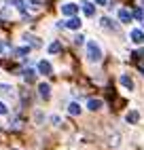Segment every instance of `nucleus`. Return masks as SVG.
<instances>
[{"label": "nucleus", "mask_w": 144, "mask_h": 150, "mask_svg": "<svg viewBox=\"0 0 144 150\" xmlns=\"http://www.w3.org/2000/svg\"><path fill=\"white\" fill-rule=\"evenodd\" d=\"M87 59H89V62H93V64L102 59V49H100L98 42H93V40L87 42Z\"/></svg>", "instance_id": "nucleus-1"}, {"label": "nucleus", "mask_w": 144, "mask_h": 150, "mask_svg": "<svg viewBox=\"0 0 144 150\" xmlns=\"http://www.w3.org/2000/svg\"><path fill=\"white\" fill-rule=\"evenodd\" d=\"M0 91H2V95L6 97V99H17V93H15V87H11V85H0Z\"/></svg>", "instance_id": "nucleus-2"}, {"label": "nucleus", "mask_w": 144, "mask_h": 150, "mask_svg": "<svg viewBox=\"0 0 144 150\" xmlns=\"http://www.w3.org/2000/svg\"><path fill=\"white\" fill-rule=\"evenodd\" d=\"M38 72L45 74V76H49L51 72H53V68H51V64L47 62V59H43V62H38Z\"/></svg>", "instance_id": "nucleus-3"}, {"label": "nucleus", "mask_w": 144, "mask_h": 150, "mask_svg": "<svg viewBox=\"0 0 144 150\" xmlns=\"http://www.w3.org/2000/svg\"><path fill=\"white\" fill-rule=\"evenodd\" d=\"M24 81L26 83H30V85H32V83H36V70H32V68H28V70H24Z\"/></svg>", "instance_id": "nucleus-4"}, {"label": "nucleus", "mask_w": 144, "mask_h": 150, "mask_svg": "<svg viewBox=\"0 0 144 150\" xmlns=\"http://www.w3.org/2000/svg\"><path fill=\"white\" fill-rule=\"evenodd\" d=\"M38 95L43 97V99H49V97H51V87H49L47 83H40V85H38Z\"/></svg>", "instance_id": "nucleus-5"}, {"label": "nucleus", "mask_w": 144, "mask_h": 150, "mask_svg": "<svg viewBox=\"0 0 144 150\" xmlns=\"http://www.w3.org/2000/svg\"><path fill=\"white\" fill-rule=\"evenodd\" d=\"M64 25H66L68 30H78V28H81V19H78V17H74V15H72V17L68 19V21H66Z\"/></svg>", "instance_id": "nucleus-6"}, {"label": "nucleus", "mask_w": 144, "mask_h": 150, "mask_svg": "<svg viewBox=\"0 0 144 150\" xmlns=\"http://www.w3.org/2000/svg\"><path fill=\"white\" fill-rule=\"evenodd\" d=\"M76 4H72V2H68V4H64V6H61V13H64V15H68V17H72V15H74L76 13Z\"/></svg>", "instance_id": "nucleus-7"}, {"label": "nucleus", "mask_w": 144, "mask_h": 150, "mask_svg": "<svg viewBox=\"0 0 144 150\" xmlns=\"http://www.w3.org/2000/svg\"><path fill=\"white\" fill-rule=\"evenodd\" d=\"M24 38H26V40L30 42V47H36V49H38V47H43V42H40V38H36V36H32V34H26Z\"/></svg>", "instance_id": "nucleus-8"}, {"label": "nucleus", "mask_w": 144, "mask_h": 150, "mask_svg": "<svg viewBox=\"0 0 144 150\" xmlns=\"http://www.w3.org/2000/svg\"><path fill=\"white\" fill-rule=\"evenodd\" d=\"M6 4H13L15 8H19V11H26V2H24V0H6Z\"/></svg>", "instance_id": "nucleus-9"}, {"label": "nucleus", "mask_w": 144, "mask_h": 150, "mask_svg": "<svg viewBox=\"0 0 144 150\" xmlns=\"http://www.w3.org/2000/svg\"><path fill=\"white\" fill-rule=\"evenodd\" d=\"M83 13H85L87 17H91V15L96 13V6L91 4V2H83Z\"/></svg>", "instance_id": "nucleus-10"}, {"label": "nucleus", "mask_w": 144, "mask_h": 150, "mask_svg": "<svg viewBox=\"0 0 144 150\" xmlns=\"http://www.w3.org/2000/svg\"><path fill=\"white\" fill-rule=\"evenodd\" d=\"M87 108L96 112V110H100V108H102V102H100V99H89V102H87Z\"/></svg>", "instance_id": "nucleus-11"}, {"label": "nucleus", "mask_w": 144, "mask_h": 150, "mask_svg": "<svg viewBox=\"0 0 144 150\" xmlns=\"http://www.w3.org/2000/svg\"><path fill=\"white\" fill-rule=\"evenodd\" d=\"M119 19H121L123 23H129V19H131L129 11H125V8H121V11H119Z\"/></svg>", "instance_id": "nucleus-12"}, {"label": "nucleus", "mask_w": 144, "mask_h": 150, "mask_svg": "<svg viewBox=\"0 0 144 150\" xmlns=\"http://www.w3.org/2000/svg\"><path fill=\"white\" fill-rule=\"evenodd\" d=\"M59 51H61V45H59L57 40H55V42H51V45H49V53H51V55H57Z\"/></svg>", "instance_id": "nucleus-13"}, {"label": "nucleus", "mask_w": 144, "mask_h": 150, "mask_svg": "<svg viewBox=\"0 0 144 150\" xmlns=\"http://www.w3.org/2000/svg\"><path fill=\"white\" fill-rule=\"evenodd\" d=\"M131 38H133V42H142V40H144L142 30H133V32H131Z\"/></svg>", "instance_id": "nucleus-14"}, {"label": "nucleus", "mask_w": 144, "mask_h": 150, "mask_svg": "<svg viewBox=\"0 0 144 150\" xmlns=\"http://www.w3.org/2000/svg\"><path fill=\"white\" fill-rule=\"evenodd\" d=\"M100 23H102V28H108V30H117V25L112 23L108 17H102V21H100Z\"/></svg>", "instance_id": "nucleus-15"}, {"label": "nucleus", "mask_w": 144, "mask_h": 150, "mask_svg": "<svg viewBox=\"0 0 144 150\" xmlns=\"http://www.w3.org/2000/svg\"><path fill=\"white\" fill-rule=\"evenodd\" d=\"M68 112H70V114H74V116H78V114H81V106L72 102V104L68 106Z\"/></svg>", "instance_id": "nucleus-16"}, {"label": "nucleus", "mask_w": 144, "mask_h": 150, "mask_svg": "<svg viewBox=\"0 0 144 150\" xmlns=\"http://www.w3.org/2000/svg\"><path fill=\"white\" fill-rule=\"evenodd\" d=\"M28 53H30V47H17V49H15V55H17V57H19V55L24 57V55H28Z\"/></svg>", "instance_id": "nucleus-17"}, {"label": "nucleus", "mask_w": 144, "mask_h": 150, "mask_svg": "<svg viewBox=\"0 0 144 150\" xmlns=\"http://www.w3.org/2000/svg\"><path fill=\"white\" fill-rule=\"evenodd\" d=\"M138 121H140V114H138V112H129V114H127V123L133 125V123H138Z\"/></svg>", "instance_id": "nucleus-18"}, {"label": "nucleus", "mask_w": 144, "mask_h": 150, "mask_svg": "<svg viewBox=\"0 0 144 150\" xmlns=\"http://www.w3.org/2000/svg\"><path fill=\"white\" fill-rule=\"evenodd\" d=\"M9 51H11V47H9V42L6 40H2V38H0V53H9Z\"/></svg>", "instance_id": "nucleus-19"}, {"label": "nucleus", "mask_w": 144, "mask_h": 150, "mask_svg": "<svg viewBox=\"0 0 144 150\" xmlns=\"http://www.w3.org/2000/svg\"><path fill=\"white\" fill-rule=\"evenodd\" d=\"M121 83H123V87H127V89H131V87H133V83H131V78H129V76H125V74L121 76Z\"/></svg>", "instance_id": "nucleus-20"}, {"label": "nucleus", "mask_w": 144, "mask_h": 150, "mask_svg": "<svg viewBox=\"0 0 144 150\" xmlns=\"http://www.w3.org/2000/svg\"><path fill=\"white\" fill-rule=\"evenodd\" d=\"M0 114H2V116H6V114H9V108H6V104H4V102H0Z\"/></svg>", "instance_id": "nucleus-21"}, {"label": "nucleus", "mask_w": 144, "mask_h": 150, "mask_svg": "<svg viewBox=\"0 0 144 150\" xmlns=\"http://www.w3.org/2000/svg\"><path fill=\"white\" fill-rule=\"evenodd\" d=\"M11 127H13V129H19V127H21V121H17V118H13V121H11Z\"/></svg>", "instance_id": "nucleus-22"}, {"label": "nucleus", "mask_w": 144, "mask_h": 150, "mask_svg": "<svg viewBox=\"0 0 144 150\" xmlns=\"http://www.w3.org/2000/svg\"><path fill=\"white\" fill-rule=\"evenodd\" d=\"M83 40H85V38L81 36V34H78V36H74V42H76V45H83Z\"/></svg>", "instance_id": "nucleus-23"}, {"label": "nucleus", "mask_w": 144, "mask_h": 150, "mask_svg": "<svg viewBox=\"0 0 144 150\" xmlns=\"http://www.w3.org/2000/svg\"><path fill=\"white\" fill-rule=\"evenodd\" d=\"M30 2H32V4H43L45 0H30Z\"/></svg>", "instance_id": "nucleus-24"}, {"label": "nucleus", "mask_w": 144, "mask_h": 150, "mask_svg": "<svg viewBox=\"0 0 144 150\" xmlns=\"http://www.w3.org/2000/svg\"><path fill=\"white\" fill-rule=\"evenodd\" d=\"M96 2H98V4H106V0H96Z\"/></svg>", "instance_id": "nucleus-25"}]
</instances>
